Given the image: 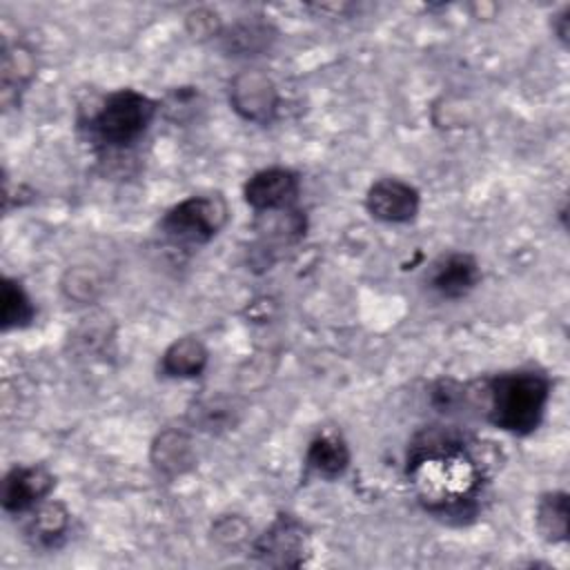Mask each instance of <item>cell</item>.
Returning a JSON list of instances; mask_svg holds the SVG:
<instances>
[{
  "mask_svg": "<svg viewBox=\"0 0 570 570\" xmlns=\"http://www.w3.org/2000/svg\"><path fill=\"white\" fill-rule=\"evenodd\" d=\"M298 191L301 176L287 167L258 169L243 185V198L256 214L294 207Z\"/></svg>",
  "mask_w": 570,
  "mask_h": 570,
  "instance_id": "obj_8",
  "label": "cell"
},
{
  "mask_svg": "<svg viewBox=\"0 0 570 570\" xmlns=\"http://www.w3.org/2000/svg\"><path fill=\"white\" fill-rule=\"evenodd\" d=\"M252 557L272 568H298L309 554V534L294 514L281 512L263 534L252 541Z\"/></svg>",
  "mask_w": 570,
  "mask_h": 570,
  "instance_id": "obj_5",
  "label": "cell"
},
{
  "mask_svg": "<svg viewBox=\"0 0 570 570\" xmlns=\"http://www.w3.org/2000/svg\"><path fill=\"white\" fill-rule=\"evenodd\" d=\"M187 27H189V33L198 40L203 38H218L220 33V20L216 13L207 11V9H196L194 13L187 16Z\"/></svg>",
  "mask_w": 570,
  "mask_h": 570,
  "instance_id": "obj_21",
  "label": "cell"
},
{
  "mask_svg": "<svg viewBox=\"0 0 570 570\" xmlns=\"http://www.w3.org/2000/svg\"><path fill=\"white\" fill-rule=\"evenodd\" d=\"M249 539V525L238 514H223L212 523V541L218 548L236 550Z\"/></svg>",
  "mask_w": 570,
  "mask_h": 570,
  "instance_id": "obj_20",
  "label": "cell"
},
{
  "mask_svg": "<svg viewBox=\"0 0 570 570\" xmlns=\"http://www.w3.org/2000/svg\"><path fill=\"white\" fill-rule=\"evenodd\" d=\"M303 463L307 476L334 481L350 468V448L338 432L323 430L309 441Z\"/></svg>",
  "mask_w": 570,
  "mask_h": 570,
  "instance_id": "obj_11",
  "label": "cell"
},
{
  "mask_svg": "<svg viewBox=\"0 0 570 570\" xmlns=\"http://www.w3.org/2000/svg\"><path fill=\"white\" fill-rule=\"evenodd\" d=\"M158 100L131 87L107 94L85 120L89 140L100 149H125L136 145L158 114Z\"/></svg>",
  "mask_w": 570,
  "mask_h": 570,
  "instance_id": "obj_3",
  "label": "cell"
},
{
  "mask_svg": "<svg viewBox=\"0 0 570 570\" xmlns=\"http://www.w3.org/2000/svg\"><path fill=\"white\" fill-rule=\"evenodd\" d=\"M62 294L80 305L94 303L102 292V278L100 274L89 265H76L69 267L60 278Z\"/></svg>",
  "mask_w": 570,
  "mask_h": 570,
  "instance_id": "obj_19",
  "label": "cell"
},
{
  "mask_svg": "<svg viewBox=\"0 0 570 570\" xmlns=\"http://www.w3.org/2000/svg\"><path fill=\"white\" fill-rule=\"evenodd\" d=\"M425 283L439 298L459 301L481 283V265L468 252H450L430 265Z\"/></svg>",
  "mask_w": 570,
  "mask_h": 570,
  "instance_id": "obj_10",
  "label": "cell"
},
{
  "mask_svg": "<svg viewBox=\"0 0 570 570\" xmlns=\"http://www.w3.org/2000/svg\"><path fill=\"white\" fill-rule=\"evenodd\" d=\"M71 528V512L60 501H42L29 512L27 521V539L38 548H58Z\"/></svg>",
  "mask_w": 570,
  "mask_h": 570,
  "instance_id": "obj_15",
  "label": "cell"
},
{
  "mask_svg": "<svg viewBox=\"0 0 570 570\" xmlns=\"http://www.w3.org/2000/svg\"><path fill=\"white\" fill-rule=\"evenodd\" d=\"M36 73V60L29 47L22 42L4 45L2 53V105L9 109L20 100V94Z\"/></svg>",
  "mask_w": 570,
  "mask_h": 570,
  "instance_id": "obj_16",
  "label": "cell"
},
{
  "mask_svg": "<svg viewBox=\"0 0 570 570\" xmlns=\"http://www.w3.org/2000/svg\"><path fill=\"white\" fill-rule=\"evenodd\" d=\"M56 485V476L40 463L16 465L2 481V508L9 514H29L36 505L47 501Z\"/></svg>",
  "mask_w": 570,
  "mask_h": 570,
  "instance_id": "obj_9",
  "label": "cell"
},
{
  "mask_svg": "<svg viewBox=\"0 0 570 570\" xmlns=\"http://www.w3.org/2000/svg\"><path fill=\"white\" fill-rule=\"evenodd\" d=\"M407 479L421 508L434 517L463 523L479 510L483 468L456 436L419 434L407 459Z\"/></svg>",
  "mask_w": 570,
  "mask_h": 570,
  "instance_id": "obj_1",
  "label": "cell"
},
{
  "mask_svg": "<svg viewBox=\"0 0 570 570\" xmlns=\"http://www.w3.org/2000/svg\"><path fill=\"white\" fill-rule=\"evenodd\" d=\"M36 318V305L20 281L4 276L2 278V303H0V325L2 332L22 330Z\"/></svg>",
  "mask_w": 570,
  "mask_h": 570,
  "instance_id": "obj_18",
  "label": "cell"
},
{
  "mask_svg": "<svg viewBox=\"0 0 570 570\" xmlns=\"http://www.w3.org/2000/svg\"><path fill=\"white\" fill-rule=\"evenodd\" d=\"M276 38L274 27L261 18H243L223 27L218 33L220 49L234 58L258 56L272 47Z\"/></svg>",
  "mask_w": 570,
  "mask_h": 570,
  "instance_id": "obj_12",
  "label": "cell"
},
{
  "mask_svg": "<svg viewBox=\"0 0 570 570\" xmlns=\"http://www.w3.org/2000/svg\"><path fill=\"white\" fill-rule=\"evenodd\" d=\"M227 218L229 207L220 194H194L171 205L158 229L176 247H200L218 236Z\"/></svg>",
  "mask_w": 570,
  "mask_h": 570,
  "instance_id": "obj_4",
  "label": "cell"
},
{
  "mask_svg": "<svg viewBox=\"0 0 570 570\" xmlns=\"http://www.w3.org/2000/svg\"><path fill=\"white\" fill-rule=\"evenodd\" d=\"M365 209L374 220L405 225L416 218L421 209V194L407 180L385 176L370 185L365 194Z\"/></svg>",
  "mask_w": 570,
  "mask_h": 570,
  "instance_id": "obj_7",
  "label": "cell"
},
{
  "mask_svg": "<svg viewBox=\"0 0 570 570\" xmlns=\"http://www.w3.org/2000/svg\"><path fill=\"white\" fill-rule=\"evenodd\" d=\"M552 31L557 40L566 47L568 45V31H570V7H563L554 18H552Z\"/></svg>",
  "mask_w": 570,
  "mask_h": 570,
  "instance_id": "obj_22",
  "label": "cell"
},
{
  "mask_svg": "<svg viewBox=\"0 0 570 570\" xmlns=\"http://www.w3.org/2000/svg\"><path fill=\"white\" fill-rule=\"evenodd\" d=\"M207 363H209V352L205 343L198 336L187 334V336L174 338L165 347L158 370L165 379L185 381V379H198L205 372Z\"/></svg>",
  "mask_w": 570,
  "mask_h": 570,
  "instance_id": "obj_13",
  "label": "cell"
},
{
  "mask_svg": "<svg viewBox=\"0 0 570 570\" xmlns=\"http://www.w3.org/2000/svg\"><path fill=\"white\" fill-rule=\"evenodd\" d=\"M550 392L552 383L543 370L519 367L501 372L485 381V416L501 432L528 436L541 425Z\"/></svg>",
  "mask_w": 570,
  "mask_h": 570,
  "instance_id": "obj_2",
  "label": "cell"
},
{
  "mask_svg": "<svg viewBox=\"0 0 570 570\" xmlns=\"http://www.w3.org/2000/svg\"><path fill=\"white\" fill-rule=\"evenodd\" d=\"M149 459L158 474L174 479L189 472L196 465V450L191 439L183 430L169 428L154 439Z\"/></svg>",
  "mask_w": 570,
  "mask_h": 570,
  "instance_id": "obj_14",
  "label": "cell"
},
{
  "mask_svg": "<svg viewBox=\"0 0 570 570\" xmlns=\"http://www.w3.org/2000/svg\"><path fill=\"white\" fill-rule=\"evenodd\" d=\"M534 525L546 543H563L570 532L568 492L550 490L543 492L534 508Z\"/></svg>",
  "mask_w": 570,
  "mask_h": 570,
  "instance_id": "obj_17",
  "label": "cell"
},
{
  "mask_svg": "<svg viewBox=\"0 0 570 570\" xmlns=\"http://www.w3.org/2000/svg\"><path fill=\"white\" fill-rule=\"evenodd\" d=\"M229 107L247 122L272 125L278 116L281 94L276 82L261 69L238 71L227 87Z\"/></svg>",
  "mask_w": 570,
  "mask_h": 570,
  "instance_id": "obj_6",
  "label": "cell"
}]
</instances>
